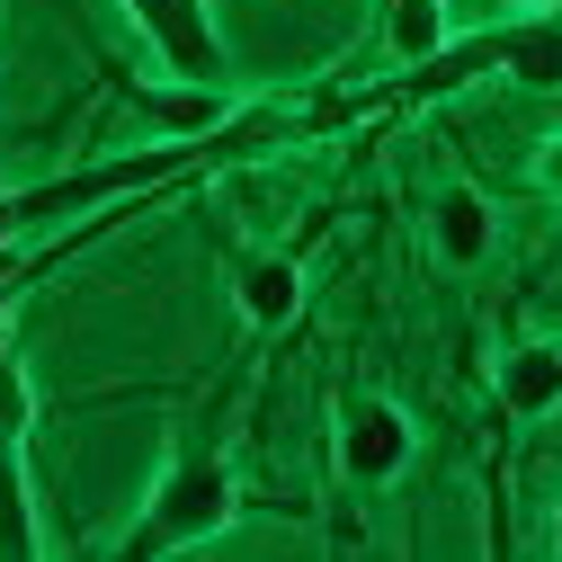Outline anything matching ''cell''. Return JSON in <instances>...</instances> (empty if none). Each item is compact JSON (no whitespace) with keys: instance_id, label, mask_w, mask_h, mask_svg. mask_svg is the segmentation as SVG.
<instances>
[{"instance_id":"obj_1","label":"cell","mask_w":562,"mask_h":562,"mask_svg":"<svg viewBox=\"0 0 562 562\" xmlns=\"http://www.w3.org/2000/svg\"><path fill=\"white\" fill-rule=\"evenodd\" d=\"M233 411H241V367H224L196 393V411L170 429V456H161V473L144 491V509H134V527L108 536L116 562L196 553V544H215L250 509V482H241V456H233Z\"/></svg>"},{"instance_id":"obj_2","label":"cell","mask_w":562,"mask_h":562,"mask_svg":"<svg viewBox=\"0 0 562 562\" xmlns=\"http://www.w3.org/2000/svg\"><path fill=\"white\" fill-rule=\"evenodd\" d=\"M411 464H419V419L402 411V393H384V384H367L348 367L330 384V473H339V491L375 501V491H393Z\"/></svg>"},{"instance_id":"obj_3","label":"cell","mask_w":562,"mask_h":562,"mask_svg":"<svg viewBox=\"0 0 562 562\" xmlns=\"http://www.w3.org/2000/svg\"><path fill=\"white\" fill-rule=\"evenodd\" d=\"M10 259H0V562H36L45 527H36V464H27V429H36V384L10 339Z\"/></svg>"},{"instance_id":"obj_4","label":"cell","mask_w":562,"mask_h":562,"mask_svg":"<svg viewBox=\"0 0 562 562\" xmlns=\"http://www.w3.org/2000/svg\"><path fill=\"white\" fill-rule=\"evenodd\" d=\"M224 295H233L241 339H286L304 322V295H313L304 241H250V233H233L224 241Z\"/></svg>"},{"instance_id":"obj_5","label":"cell","mask_w":562,"mask_h":562,"mask_svg":"<svg viewBox=\"0 0 562 562\" xmlns=\"http://www.w3.org/2000/svg\"><path fill=\"white\" fill-rule=\"evenodd\" d=\"M125 27L153 45L161 72L179 81H215L233 90V45H224V19H215V0H116Z\"/></svg>"},{"instance_id":"obj_6","label":"cell","mask_w":562,"mask_h":562,"mask_svg":"<svg viewBox=\"0 0 562 562\" xmlns=\"http://www.w3.org/2000/svg\"><path fill=\"white\" fill-rule=\"evenodd\" d=\"M491 411L518 419V429L562 411V330L501 322V339H491Z\"/></svg>"},{"instance_id":"obj_7","label":"cell","mask_w":562,"mask_h":562,"mask_svg":"<svg viewBox=\"0 0 562 562\" xmlns=\"http://www.w3.org/2000/svg\"><path fill=\"white\" fill-rule=\"evenodd\" d=\"M419 241H429V259L447 277H482L491 259H501V205H491L464 170H447L429 188V205H419Z\"/></svg>"},{"instance_id":"obj_8","label":"cell","mask_w":562,"mask_h":562,"mask_svg":"<svg viewBox=\"0 0 562 562\" xmlns=\"http://www.w3.org/2000/svg\"><path fill=\"white\" fill-rule=\"evenodd\" d=\"M482 54L518 90H562V19H509V27L482 36Z\"/></svg>"},{"instance_id":"obj_9","label":"cell","mask_w":562,"mask_h":562,"mask_svg":"<svg viewBox=\"0 0 562 562\" xmlns=\"http://www.w3.org/2000/svg\"><path fill=\"white\" fill-rule=\"evenodd\" d=\"M375 36H384L393 72H419V63H438L456 45V19H447V0H375Z\"/></svg>"},{"instance_id":"obj_10","label":"cell","mask_w":562,"mask_h":562,"mask_svg":"<svg viewBox=\"0 0 562 562\" xmlns=\"http://www.w3.org/2000/svg\"><path fill=\"white\" fill-rule=\"evenodd\" d=\"M527 188H536L544 205H562V125L536 134V153H527Z\"/></svg>"},{"instance_id":"obj_11","label":"cell","mask_w":562,"mask_h":562,"mask_svg":"<svg viewBox=\"0 0 562 562\" xmlns=\"http://www.w3.org/2000/svg\"><path fill=\"white\" fill-rule=\"evenodd\" d=\"M509 19H562V0H509Z\"/></svg>"},{"instance_id":"obj_12","label":"cell","mask_w":562,"mask_h":562,"mask_svg":"<svg viewBox=\"0 0 562 562\" xmlns=\"http://www.w3.org/2000/svg\"><path fill=\"white\" fill-rule=\"evenodd\" d=\"M553 553H562V501H553Z\"/></svg>"}]
</instances>
